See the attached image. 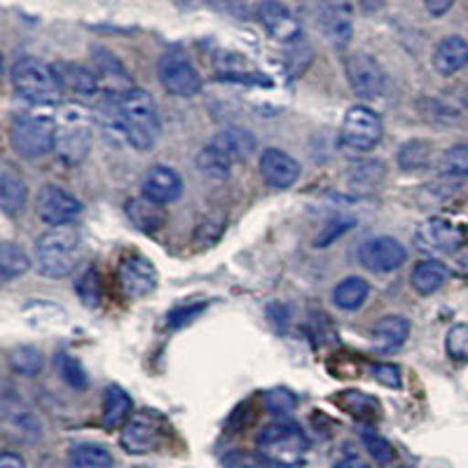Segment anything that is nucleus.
Wrapping results in <instances>:
<instances>
[{"instance_id": "nucleus-1", "label": "nucleus", "mask_w": 468, "mask_h": 468, "mask_svg": "<svg viewBox=\"0 0 468 468\" xmlns=\"http://www.w3.org/2000/svg\"><path fill=\"white\" fill-rule=\"evenodd\" d=\"M94 117L80 103H66L54 115V153L64 165L75 166L85 162L94 141Z\"/></svg>"}, {"instance_id": "nucleus-2", "label": "nucleus", "mask_w": 468, "mask_h": 468, "mask_svg": "<svg viewBox=\"0 0 468 468\" xmlns=\"http://www.w3.org/2000/svg\"><path fill=\"white\" fill-rule=\"evenodd\" d=\"M124 122V139L136 150H153L160 139V111L153 94L145 90H133L120 99Z\"/></svg>"}, {"instance_id": "nucleus-3", "label": "nucleus", "mask_w": 468, "mask_h": 468, "mask_svg": "<svg viewBox=\"0 0 468 468\" xmlns=\"http://www.w3.org/2000/svg\"><path fill=\"white\" fill-rule=\"evenodd\" d=\"M258 454L277 468H295L304 462L309 441L292 421H274L258 433Z\"/></svg>"}, {"instance_id": "nucleus-4", "label": "nucleus", "mask_w": 468, "mask_h": 468, "mask_svg": "<svg viewBox=\"0 0 468 468\" xmlns=\"http://www.w3.org/2000/svg\"><path fill=\"white\" fill-rule=\"evenodd\" d=\"M10 80L16 94L33 106H52L64 96V87L54 73V66L33 57H22L12 66Z\"/></svg>"}, {"instance_id": "nucleus-5", "label": "nucleus", "mask_w": 468, "mask_h": 468, "mask_svg": "<svg viewBox=\"0 0 468 468\" xmlns=\"http://www.w3.org/2000/svg\"><path fill=\"white\" fill-rule=\"evenodd\" d=\"M80 237L70 228H54L45 232L36 244L37 270L48 279H64L78 262Z\"/></svg>"}, {"instance_id": "nucleus-6", "label": "nucleus", "mask_w": 468, "mask_h": 468, "mask_svg": "<svg viewBox=\"0 0 468 468\" xmlns=\"http://www.w3.org/2000/svg\"><path fill=\"white\" fill-rule=\"evenodd\" d=\"M54 117L48 112H22L10 124V144L16 153L36 160L54 150Z\"/></svg>"}, {"instance_id": "nucleus-7", "label": "nucleus", "mask_w": 468, "mask_h": 468, "mask_svg": "<svg viewBox=\"0 0 468 468\" xmlns=\"http://www.w3.org/2000/svg\"><path fill=\"white\" fill-rule=\"evenodd\" d=\"M340 136L346 148L366 153V150H373L382 141L384 124L373 108L354 106L346 111Z\"/></svg>"}, {"instance_id": "nucleus-8", "label": "nucleus", "mask_w": 468, "mask_h": 468, "mask_svg": "<svg viewBox=\"0 0 468 468\" xmlns=\"http://www.w3.org/2000/svg\"><path fill=\"white\" fill-rule=\"evenodd\" d=\"M157 75H160L162 87L174 96L187 99V96H195L202 90V75L192 66L190 58L178 49L162 54L160 64H157Z\"/></svg>"}, {"instance_id": "nucleus-9", "label": "nucleus", "mask_w": 468, "mask_h": 468, "mask_svg": "<svg viewBox=\"0 0 468 468\" xmlns=\"http://www.w3.org/2000/svg\"><path fill=\"white\" fill-rule=\"evenodd\" d=\"M345 73L351 91L358 99H378L387 90V73L375 57L366 52H356L346 57Z\"/></svg>"}, {"instance_id": "nucleus-10", "label": "nucleus", "mask_w": 468, "mask_h": 468, "mask_svg": "<svg viewBox=\"0 0 468 468\" xmlns=\"http://www.w3.org/2000/svg\"><path fill=\"white\" fill-rule=\"evenodd\" d=\"M36 211L40 220L54 228H64V225L73 223L82 213V202L69 190L58 186H45L40 187L36 197Z\"/></svg>"}, {"instance_id": "nucleus-11", "label": "nucleus", "mask_w": 468, "mask_h": 468, "mask_svg": "<svg viewBox=\"0 0 468 468\" xmlns=\"http://www.w3.org/2000/svg\"><path fill=\"white\" fill-rule=\"evenodd\" d=\"M91 61H94V73L99 78L103 94L111 99H122L129 91H133L132 75L124 69V64L112 52L103 48H91Z\"/></svg>"}, {"instance_id": "nucleus-12", "label": "nucleus", "mask_w": 468, "mask_h": 468, "mask_svg": "<svg viewBox=\"0 0 468 468\" xmlns=\"http://www.w3.org/2000/svg\"><path fill=\"white\" fill-rule=\"evenodd\" d=\"M319 22L325 37L337 49L349 48L354 37V12L349 0H319Z\"/></svg>"}, {"instance_id": "nucleus-13", "label": "nucleus", "mask_w": 468, "mask_h": 468, "mask_svg": "<svg viewBox=\"0 0 468 468\" xmlns=\"http://www.w3.org/2000/svg\"><path fill=\"white\" fill-rule=\"evenodd\" d=\"M358 261L370 271H394L408 261V250L394 237H375L358 249Z\"/></svg>"}, {"instance_id": "nucleus-14", "label": "nucleus", "mask_w": 468, "mask_h": 468, "mask_svg": "<svg viewBox=\"0 0 468 468\" xmlns=\"http://www.w3.org/2000/svg\"><path fill=\"white\" fill-rule=\"evenodd\" d=\"M117 283L129 298H145L157 288V270L144 256H124L117 270Z\"/></svg>"}, {"instance_id": "nucleus-15", "label": "nucleus", "mask_w": 468, "mask_h": 468, "mask_svg": "<svg viewBox=\"0 0 468 468\" xmlns=\"http://www.w3.org/2000/svg\"><path fill=\"white\" fill-rule=\"evenodd\" d=\"M258 169H261L262 181L270 187H277V190H286L292 183L300 178V162L292 160L291 154L283 153L279 148H267L262 150L261 162H258Z\"/></svg>"}, {"instance_id": "nucleus-16", "label": "nucleus", "mask_w": 468, "mask_h": 468, "mask_svg": "<svg viewBox=\"0 0 468 468\" xmlns=\"http://www.w3.org/2000/svg\"><path fill=\"white\" fill-rule=\"evenodd\" d=\"M162 441L160 421L150 415H136L124 424L120 442L129 454H148L157 450Z\"/></svg>"}, {"instance_id": "nucleus-17", "label": "nucleus", "mask_w": 468, "mask_h": 468, "mask_svg": "<svg viewBox=\"0 0 468 468\" xmlns=\"http://www.w3.org/2000/svg\"><path fill=\"white\" fill-rule=\"evenodd\" d=\"M417 246L426 253H454L462 244V234L442 218H429L417 228Z\"/></svg>"}, {"instance_id": "nucleus-18", "label": "nucleus", "mask_w": 468, "mask_h": 468, "mask_svg": "<svg viewBox=\"0 0 468 468\" xmlns=\"http://www.w3.org/2000/svg\"><path fill=\"white\" fill-rule=\"evenodd\" d=\"M258 19L265 27V31L270 33L277 43L292 45L298 43L300 36H303V28H300V22L295 19L288 7H283L277 0H270L261 12H258Z\"/></svg>"}, {"instance_id": "nucleus-19", "label": "nucleus", "mask_w": 468, "mask_h": 468, "mask_svg": "<svg viewBox=\"0 0 468 468\" xmlns=\"http://www.w3.org/2000/svg\"><path fill=\"white\" fill-rule=\"evenodd\" d=\"M144 195L160 204H171L176 202V199H181L183 195L181 176H178V171L176 169H171V166H165V165L153 166L144 178Z\"/></svg>"}, {"instance_id": "nucleus-20", "label": "nucleus", "mask_w": 468, "mask_h": 468, "mask_svg": "<svg viewBox=\"0 0 468 468\" xmlns=\"http://www.w3.org/2000/svg\"><path fill=\"white\" fill-rule=\"evenodd\" d=\"M124 211H127V218L132 220V225L136 229H141L144 234H154L160 232L166 225V211L165 204L154 202L150 197H133L124 204Z\"/></svg>"}, {"instance_id": "nucleus-21", "label": "nucleus", "mask_w": 468, "mask_h": 468, "mask_svg": "<svg viewBox=\"0 0 468 468\" xmlns=\"http://www.w3.org/2000/svg\"><path fill=\"white\" fill-rule=\"evenodd\" d=\"M54 73H57L58 82L64 87V91H73L78 96H94L101 90L99 78H96L94 69H87L82 64H73V61H58L54 64Z\"/></svg>"}, {"instance_id": "nucleus-22", "label": "nucleus", "mask_w": 468, "mask_h": 468, "mask_svg": "<svg viewBox=\"0 0 468 468\" xmlns=\"http://www.w3.org/2000/svg\"><path fill=\"white\" fill-rule=\"evenodd\" d=\"M211 144L216 148L223 150L232 162H244L249 160L250 154L256 153L258 141L253 136V132L244 127H225L223 132H218L211 139Z\"/></svg>"}, {"instance_id": "nucleus-23", "label": "nucleus", "mask_w": 468, "mask_h": 468, "mask_svg": "<svg viewBox=\"0 0 468 468\" xmlns=\"http://www.w3.org/2000/svg\"><path fill=\"white\" fill-rule=\"evenodd\" d=\"M468 66V43L462 36H447L433 52V69L441 75H454Z\"/></svg>"}, {"instance_id": "nucleus-24", "label": "nucleus", "mask_w": 468, "mask_h": 468, "mask_svg": "<svg viewBox=\"0 0 468 468\" xmlns=\"http://www.w3.org/2000/svg\"><path fill=\"white\" fill-rule=\"evenodd\" d=\"M28 187L24 178L10 165L0 166V207L7 216H16L27 207Z\"/></svg>"}, {"instance_id": "nucleus-25", "label": "nucleus", "mask_w": 468, "mask_h": 468, "mask_svg": "<svg viewBox=\"0 0 468 468\" xmlns=\"http://www.w3.org/2000/svg\"><path fill=\"white\" fill-rule=\"evenodd\" d=\"M410 337V321L405 316H384L373 330V345L382 354L399 351Z\"/></svg>"}, {"instance_id": "nucleus-26", "label": "nucleus", "mask_w": 468, "mask_h": 468, "mask_svg": "<svg viewBox=\"0 0 468 468\" xmlns=\"http://www.w3.org/2000/svg\"><path fill=\"white\" fill-rule=\"evenodd\" d=\"M132 410V396L122 387L111 384L106 388V394H103V426L106 429H120V426H124L129 421Z\"/></svg>"}, {"instance_id": "nucleus-27", "label": "nucleus", "mask_w": 468, "mask_h": 468, "mask_svg": "<svg viewBox=\"0 0 468 468\" xmlns=\"http://www.w3.org/2000/svg\"><path fill=\"white\" fill-rule=\"evenodd\" d=\"M450 279V267L441 261H421L420 265L412 270V288L420 295H431V292L441 291L445 282Z\"/></svg>"}, {"instance_id": "nucleus-28", "label": "nucleus", "mask_w": 468, "mask_h": 468, "mask_svg": "<svg viewBox=\"0 0 468 468\" xmlns=\"http://www.w3.org/2000/svg\"><path fill=\"white\" fill-rule=\"evenodd\" d=\"M384 174H387V169H384L382 162H358V165L349 171L346 186H349V190L354 192V195H370V192H375L382 186Z\"/></svg>"}, {"instance_id": "nucleus-29", "label": "nucleus", "mask_w": 468, "mask_h": 468, "mask_svg": "<svg viewBox=\"0 0 468 468\" xmlns=\"http://www.w3.org/2000/svg\"><path fill=\"white\" fill-rule=\"evenodd\" d=\"M3 417H5V426L15 433V438H27L28 441H36L40 438V421L33 415L31 410L22 408V405H12L10 400H5L3 405Z\"/></svg>"}, {"instance_id": "nucleus-30", "label": "nucleus", "mask_w": 468, "mask_h": 468, "mask_svg": "<svg viewBox=\"0 0 468 468\" xmlns=\"http://www.w3.org/2000/svg\"><path fill=\"white\" fill-rule=\"evenodd\" d=\"M370 295V283L361 277H346L333 288V303L345 312H356Z\"/></svg>"}, {"instance_id": "nucleus-31", "label": "nucleus", "mask_w": 468, "mask_h": 468, "mask_svg": "<svg viewBox=\"0 0 468 468\" xmlns=\"http://www.w3.org/2000/svg\"><path fill=\"white\" fill-rule=\"evenodd\" d=\"M232 165L234 162L229 160L228 154L220 148H216L213 144L204 145L197 154V169L202 171L207 178H213V181H225V178H229Z\"/></svg>"}, {"instance_id": "nucleus-32", "label": "nucleus", "mask_w": 468, "mask_h": 468, "mask_svg": "<svg viewBox=\"0 0 468 468\" xmlns=\"http://www.w3.org/2000/svg\"><path fill=\"white\" fill-rule=\"evenodd\" d=\"M69 468H112V454L94 442H80L70 450Z\"/></svg>"}, {"instance_id": "nucleus-33", "label": "nucleus", "mask_w": 468, "mask_h": 468, "mask_svg": "<svg viewBox=\"0 0 468 468\" xmlns=\"http://www.w3.org/2000/svg\"><path fill=\"white\" fill-rule=\"evenodd\" d=\"M28 267H31V261H28L22 246L3 241V246H0V274H3V279L12 282V279L22 277L28 271Z\"/></svg>"}, {"instance_id": "nucleus-34", "label": "nucleus", "mask_w": 468, "mask_h": 468, "mask_svg": "<svg viewBox=\"0 0 468 468\" xmlns=\"http://www.w3.org/2000/svg\"><path fill=\"white\" fill-rule=\"evenodd\" d=\"M431 160V145L426 144V141H408L403 148L399 150V166L405 171H417L424 169Z\"/></svg>"}, {"instance_id": "nucleus-35", "label": "nucleus", "mask_w": 468, "mask_h": 468, "mask_svg": "<svg viewBox=\"0 0 468 468\" xmlns=\"http://www.w3.org/2000/svg\"><path fill=\"white\" fill-rule=\"evenodd\" d=\"M438 169L450 178H468V144H459L445 150V154L438 162Z\"/></svg>"}, {"instance_id": "nucleus-36", "label": "nucleus", "mask_w": 468, "mask_h": 468, "mask_svg": "<svg viewBox=\"0 0 468 468\" xmlns=\"http://www.w3.org/2000/svg\"><path fill=\"white\" fill-rule=\"evenodd\" d=\"M10 367L16 375L33 378L43 370V354L36 346H16L10 354Z\"/></svg>"}, {"instance_id": "nucleus-37", "label": "nucleus", "mask_w": 468, "mask_h": 468, "mask_svg": "<svg viewBox=\"0 0 468 468\" xmlns=\"http://www.w3.org/2000/svg\"><path fill=\"white\" fill-rule=\"evenodd\" d=\"M54 363H57V370L58 375H61V379H64L69 387L78 388V391L87 388V373L78 358H73L70 354H58Z\"/></svg>"}, {"instance_id": "nucleus-38", "label": "nucleus", "mask_w": 468, "mask_h": 468, "mask_svg": "<svg viewBox=\"0 0 468 468\" xmlns=\"http://www.w3.org/2000/svg\"><path fill=\"white\" fill-rule=\"evenodd\" d=\"M445 351L452 361H468V324H457L445 337Z\"/></svg>"}, {"instance_id": "nucleus-39", "label": "nucleus", "mask_w": 468, "mask_h": 468, "mask_svg": "<svg viewBox=\"0 0 468 468\" xmlns=\"http://www.w3.org/2000/svg\"><path fill=\"white\" fill-rule=\"evenodd\" d=\"M295 405H298V399H295L288 388H271V391L265 394V408L270 410L271 415H291L292 410H295Z\"/></svg>"}, {"instance_id": "nucleus-40", "label": "nucleus", "mask_w": 468, "mask_h": 468, "mask_svg": "<svg viewBox=\"0 0 468 468\" xmlns=\"http://www.w3.org/2000/svg\"><path fill=\"white\" fill-rule=\"evenodd\" d=\"M225 229V218L223 216H208L202 225H197V232H195V244L202 246V249H208L216 241L223 237Z\"/></svg>"}, {"instance_id": "nucleus-41", "label": "nucleus", "mask_w": 468, "mask_h": 468, "mask_svg": "<svg viewBox=\"0 0 468 468\" xmlns=\"http://www.w3.org/2000/svg\"><path fill=\"white\" fill-rule=\"evenodd\" d=\"M363 445H366V450L375 457V462L379 463H388L391 459L396 457L394 447H391V442L387 441V438H382L379 433H373V431H363Z\"/></svg>"}, {"instance_id": "nucleus-42", "label": "nucleus", "mask_w": 468, "mask_h": 468, "mask_svg": "<svg viewBox=\"0 0 468 468\" xmlns=\"http://www.w3.org/2000/svg\"><path fill=\"white\" fill-rule=\"evenodd\" d=\"M78 295H80V300L87 307H99V303H101V279H99V274L94 270H90L80 279V283H78Z\"/></svg>"}, {"instance_id": "nucleus-43", "label": "nucleus", "mask_w": 468, "mask_h": 468, "mask_svg": "<svg viewBox=\"0 0 468 468\" xmlns=\"http://www.w3.org/2000/svg\"><path fill=\"white\" fill-rule=\"evenodd\" d=\"M370 373H373V378L378 379L379 384H384V387L388 388L400 387V370L396 366H391V363H379V366H373L370 367Z\"/></svg>"}, {"instance_id": "nucleus-44", "label": "nucleus", "mask_w": 468, "mask_h": 468, "mask_svg": "<svg viewBox=\"0 0 468 468\" xmlns=\"http://www.w3.org/2000/svg\"><path fill=\"white\" fill-rule=\"evenodd\" d=\"M354 225V218H335V220H330L328 225H325V229L321 232V237L316 239V246H328L333 244V241L337 239V237H342V234L346 232V229Z\"/></svg>"}, {"instance_id": "nucleus-45", "label": "nucleus", "mask_w": 468, "mask_h": 468, "mask_svg": "<svg viewBox=\"0 0 468 468\" xmlns=\"http://www.w3.org/2000/svg\"><path fill=\"white\" fill-rule=\"evenodd\" d=\"M229 10L239 16H258V12L270 3V0H225Z\"/></svg>"}, {"instance_id": "nucleus-46", "label": "nucleus", "mask_w": 468, "mask_h": 468, "mask_svg": "<svg viewBox=\"0 0 468 468\" xmlns=\"http://www.w3.org/2000/svg\"><path fill=\"white\" fill-rule=\"evenodd\" d=\"M204 309V304H197V307H190V309H186V307H178L176 309V312H171V316L166 321H169L171 325H186L187 321L192 319V316H197L199 312H202Z\"/></svg>"}, {"instance_id": "nucleus-47", "label": "nucleus", "mask_w": 468, "mask_h": 468, "mask_svg": "<svg viewBox=\"0 0 468 468\" xmlns=\"http://www.w3.org/2000/svg\"><path fill=\"white\" fill-rule=\"evenodd\" d=\"M454 0H424V7L426 12L431 16H442L447 15V12L452 10Z\"/></svg>"}, {"instance_id": "nucleus-48", "label": "nucleus", "mask_w": 468, "mask_h": 468, "mask_svg": "<svg viewBox=\"0 0 468 468\" xmlns=\"http://www.w3.org/2000/svg\"><path fill=\"white\" fill-rule=\"evenodd\" d=\"M0 468H27L24 459L15 452H5L0 457Z\"/></svg>"}, {"instance_id": "nucleus-49", "label": "nucleus", "mask_w": 468, "mask_h": 468, "mask_svg": "<svg viewBox=\"0 0 468 468\" xmlns=\"http://www.w3.org/2000/svg\"><path fill=\"white\" fill-rule=\"evenodd\" d=\"M335 468H370V466H367L361 457H354V454H351V457L342 459Z\"/></svg>"}, {"instance_id": "nucleus-50", "label": "nucleus", "mask_w": 468, "mask_h": 468, "mask_svg": "<svg viewBox=\"0 0 468 468\" xmlns=\"http://www.w3.org/2000/svg\"><path fill=\"white\" fill-rule=\"evenodd\" d=\"M384 5V0H361V7L366 12H378Z\"/></svg>"}]
</instances>
